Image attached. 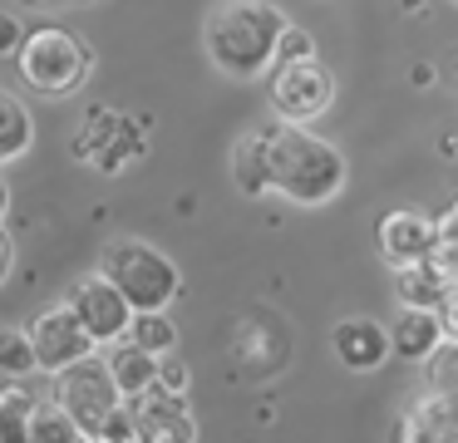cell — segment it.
<instances>
[{
	"instance_id": "6da1fadb",
	"label": "cell",
	"mask_w": 458,
	"mask_h": 443,
	"mask_svg": "<svg viewBox=\"0 0 458 443\" xmlns=\"http://www.w3.org/2000/svg\"><path fill=\"white\" fill-rule=\"evenodd\" d=\"M291 20L271 0H227L202 25V49L227 79H261L276 69V45Z\"/></svg>"
},
{
	"instance_id": "7a4b0ae2",
	"label": "cell",
	"mask_w": 458,
	"mask_h": 443,
	"mask_svg": "<svg viewBox=\"0 0 458 443\" xmlns=\"http://www.w3.org/2000/svg\"><path fill=\"white\" fill-rule=\"evenodd\" d=\"M345 187V153L310 133V124H276L271 143V192L296 207H326Z\"/></svg>"
},
{
	"instance_id": "3957f363",
	"label": "cell",
	"mask_w": 458,
	"mask_h": 443,
	"mask_svg": "<svg viewBox=\"0 0 458 443\" xmlns=\"http://www.w3.org/2000/svg\"><path fill=\"white\" fill-rule=\"evenodd\" d=\"M15 69H21V84L40 98H64L89 79L94 55L70 35V30H30V39L15 55Z\"/></svg>"
},
{
	"instance_id": "277c9868",
	"label": "cell",
	"mask_w": 458,
	"mask_h": 443,
	"mask_svg": "<svg viewBox=\"0 0 458 443\" xmlns=\"http://www.w3.org/2000/svg\"><path fill=\"white\" fill-rule=\"evenodd\" d=\"M99 271L129 295L133 311H168L173 295L182 291V271L148 242H114V246H104Z\"/></svg>"
},
{
	"instance_id": "5b68a950",
	"label": "cell",
	"mask_w": 458,
	"mask_h": 443,
	"mask_svg": "<svg viewBox=\"0 0 458 443\" xmlns=\"http://www.w3.org/2000/svg\"><path fill=\"white\" fill-rule=\"evenodd\" d=\"M55 399L74 413V423H80L89 439H99L104 423L129 404L119 389V379H114V370H109V360H99V354H89V360L70 364L64 374H55Z\"/></svg>"
},
{
	"instance_id": "8992f818",
	"label": "cell",
	"mask_w": 458,
	"mask_h": 443,
	"mask_svg": "<svg viewBox=\"0 0 458 443\" xmlns=\"http://www.w3.org/2000/svg\"><path fill=\"white\" fill-rule=\"evenodd\" d=\"M335 98V79L316 55L306 59H281L271 69V108L281 124H316Z\"/></svg>"
},
{
	"instance_id": "52a82bcc",
	"label": "cell",
	"mask_w": 458,
	"mask_h": 443,
	"mask_svg": "<svg viewBox=\"0 0 458 443\" xmlns=\"http://www.w3.org/2000/svg\"><path fill=\"white\" fill-rule=\"evenodd\" d=\"M139 153H143V128L129 114H114L104 104H94L84 114V128L74 133V158L94 163L99 173H123Z\"/></svg>"
},
{
	"instance_id": "ba28073f",
	"label": "cell",
	"mask_w": 458,
	"mask_h": 443,
	"mask_svg": "<svg viewBox=\"0 0 458 443\" xmlns=\"http://www.w3.org/2000/svg\"><path fill=\"white\" fill-rule=\"evenodd\" d=\"M64 301H70V311L80 315L84 330L94 335V345H119V340H129L133 315H139V311L129 305V295H123L104 271L80 276V281L64 291Z\"/></svg>"
},
{
	"instance_id": "9c48e42d",
	"label": "cell",
	"mask_w": 458,
	"mask_h": 443,
	"mask_svg": "<svg viewBox=\"0 0 458 443\" xmlns=\"http://www.w3.org/2000/svg\"><path fill=\"white\" fill-rule=\"evenodd\" d=\"M30 335H35V350H40V370L45 374H64L70 364L89 360V354L99 350L94 335L80 325V315L70 311V301L50 305V311L30 325Z\"/></svg>"
},
{
	"instance_id": "30bf717a",
	"label": "cell",
	"mask_w": 458,
	"mask_h": 443,
	"mask_svg": "<svg viewBox=\"0 0 458 443\" xmlns=\"http://www.w3.org/2000/svg\"><path fill=\"white\" fill-rule=\"evenodd\" d=\"M375 246L389 266H414V261H428L438 246V222L414 207H394V212L379 217L375 226Z\"/></svg>"
},
{
	"instance_id": "8fae6325",
	"label": "cell",
	"mask_w": 458,
	"mask_h": 443,
	"mask_svg": "<svg viewBox=\"0 0 458 443\" xmlns=\"http://www.w3.org/2000/svg\"><path fill=\"white\" fill-rule=\"evenodd\" d=\"M330 350H335V360L345 364V370L369 374L394 354V340H389V330L379 320H369V315H345V320H335V330H330Z\"/></svg>"
},
{
	"instance_id": "7c38bea8",
	"label": "cell",
	"mask_w": 458,
	"mask_h": 443,
	"mask_svg": "<svg viewBox=\"0 0 458 443\" xmlns=\"http://www.w3.org/2000/svg\"><path fill=\"white\" fill-rule=\"evenodd\" d=\"M133 419H139V433L148 443H198V423H192V409L182 394L148 389L143 399H133Z\"/></svg>"
},
{
	"instance_id": "4fadbf2b",
	"label": "cell",
	"mask_w": 458,
	"mask_h": 443,
	"mask_svg": "<svg viewBox=\"0 0 458 443\" xmlns=\"http://www.w3.org/2000/svg\"><path fill=\"white\" fill-rule=\"evenodd\" d=\"M389 443H458V399L428 394L414 409L399 413Z\"/></svg>"
},
{
	"instance_id": "5bb4252c",
	"label": "cell",
	"mask_w": 458,
	"mask_h": 443,
	"mask_svg": "<svg viewBox=\"0 0 458 443\" xmlns=\"http://www.w3.org/2000/svg\"><path fill=\"white\" fill-rule=\"evenodd\" d=\"M389 340H394V354H399V360L424 364L428 354H434L438 345L448 340L444 315H438V311H424V305H399L394 325H389Z\"/></svg>"
},
{
	"instance_id": "9a60e30c",
	"label": "cell",
	"mask_w": 458,
	"mask_h": 443,
	"mask_svg": "<svg viewBox=\"0 0 458 443\" xmlns=\"http://www.w3.org/2000/svg\"><path fill=\"white\" fill-rule=\"evenodd\" d=\"M271 143H276V124L271 128H251V133L237 138L232 148V177L247 197L271 192Z\"/></svg>"
},
{
	"instance_id": "2e32d148",
	"label": "cell",
	"mask_w": 458,
	"mask_h": 443,
	"mask_svg": "<svg viewBox=\"0 0 458 443\" xmlns=\"http://www.w3.org/2000/svg\"><path fill=\"white\" fill-rule=\"evenodd\" d=\"M109 370H114V379H119L123 399H143L148 389H158V354L133 345V340H119L109 350Z\"/></svg>"
},
{
	"instance_id": "e0dca14e",
	"label": "cell",
	"mask_w": 458,
	"mask_h": 443,
	"mask_svg": "<svg viewBox=\"0 0 458 443\" xmlns=\"http://www.w3.org/2000/svg\"><path fill=\"white\" fill-rule=\"evenodd\" d=\"M448 276L438 271L434 261H414V266H394V301L399 305H424V311H438L448 301Z\"/></svg>"
},
{
	"instance_id": "ac0fdd59",
	"label": "cell",
	"mask_w": 458,
	"mask_h": 443,
	"mask_svg": "<svg viewBox=\"0 0 458 443\" xmlns=\"http://www.w3.org/2000/svg\"><path fill=\"white\" fill-rule=\"evenodd\" d=\"M35 143V124H30V108L21 104L15 94L0 89V163H15L25 158Z\"/></svg>"
},
{
	"instance_id": "d6986e66",
	"label": "cell",
	"mask_w": 458,
	"mask_h": 443,
	"mask_svg": "<svg viewBox=\"0 0 458 443\" xmlns=\"http://www.w3.org/2000/svg\"><path fill=\"white\" fill-rule=\"evenodd\" d=\"M35 404L21 384H0V443H30V419H35Z\"/></svg>"
},
{
	"instance_id": "ffe728a7",
	"label": "cell",
	"mask_w": 458,
	"mask_h": 443,
	"mask_svg": "<svg viewBox=\"0 0 458 443\" xmlns=\"http://www.w3.org/2000/svg\"><path fill=\"white\" fill-rule=\"evenodd\" d=\"M30 370H40L35 335L21 330V325H0V374H5V379H25Z\"/></svg>"
},
{
	"instance_id": "44dd1931",
	"label": "cell",
	"mask_w": 458,
	"mask_h": 443,
	"mask_svg": "<svg viewBox=\"0 0 458 443\" xmlns=\"http://www.w3.org/2000/svg\"><path fill=\"white\" fill-rule=\"evenodd\" d=\"M84 429L74 423V413L64 409L60 399H45L35 404V419H30V443H80Z\"/></svg>"
},
{
	"instance_id": "7402d4cb",
	"label": "cell",
	"mask_w": 458,
	"mask_h": 443,
	"mask_svg": "<svg viewBox=\"0 0 458 443\" xmlns=\"http://www.w3.org/2000/svg\"><path fill=\"white\" fill-rule=\"evenodd\" d=\"M129 340L143 345V350H153V354H173L178 350V325H173L168 311H139L133 315Z\"/></svg>"
},
{
	"instance_id": "603a6c76",
	"label": "cell",
	"mask_w": 458,
	"mask_h": 443,
	"mask_svg": "<svg viewBox=\"0 0 458 443\" xmlns=\"http://www.w3.org/2000/svg\"><path fill=\"white\" fill-rule=\"evenodd\" d=\"M424 379H428V389H434V394L458 399V340H454V335H448V340L424 360Z\"/></svg>"
},
{
	"instance_id": "cb8c5ba5",
	"label": "cell",
	"mask_w": 458,
	"mask_h": 443,
	"mask_svg": "<svg viewBox=\"0 0 458 443\" xmlns=\"http://www.w3.org/2000/svg\"><path fill=\"white\" fill-rule=\"evenodd\" d=\"M434 222H438V246H434V256H428V261H434L448 281H458V202L444 207Z\"/></svg>"
},
{
	"instance_id": "d4e9b609",
	"label": "cell",
	"mask_w": 458,
	"mask_h": 443,
	"mask_svg": "<svg viewBox=\"0 0 458 443\" xmlns=\"http://www.w3.org/2000/svg\"><path fill=\"white\" fill-rule=\"evenodd\" d=\"M30 39V30H25V20L15 15V10H0V55L15 59L21 55V45Z\"/></svg>"
},
{
	"instance_id": "484cf974",
	"label": "cell",
	"mask_w": 458,
	"mask_h": 443,
	"mask_svg": "<svg viewBox=\"0 0 458 443\" xmlns=\"http://www.w3.org/2000/svg\"><path fill=\"white\" fill-rule=\"evenodd\" d=\"M158 384L168 394H182V399H188V364L178 360V350L173 354H158Z\"/></svg>"
},
{
	"instance_id": "4316f807",
	"label": "cell",
	"mask_w": 458,
	"mask_h": 443,
	"mask_svg": "<svg viewBox=\"0 0 458 443\" xmlns=\"http://www.w3.org/2000/svg\"><path fill=\"white\" fill-rule=\"evenodd\" d=\"M306 55H316V39L301 25H286V35H281V45H276V64L281 59H306Z\"/></svg>"
},
{
	"instance_id": "83f0119b",
	"label": "cell",
	"mask_w": 458,
	"mask_h": 443,
	"mask_svg": "<svg viewBox=\"0 0 458 443\" xmlns=\"http://www.w3.org/2000/svg\"><path fill=\"white\" fill-rule=\"evenodd\" d=\"M438 315H444V330H448V335H454V340H458V281L448 285V301L438 305Z\"/></svg>"
},
{
	"instance_id": "f1b7e54d",
	"label": "cell",
	"mask_w": 458,
	"mask_h": 443,
	"mask_svg": "<svg viewBox=\"0 0 458 443\" xmlns=\"http://www.w3.org/2000/svg\"><path fill=\"white\" fill-rule=\"evenodd\" d=\"M11 261H15V246H11V236H5V226H0V281L11 276Z\"/></svg>"
},
{
	"instance_id": "f546056e",
	"label": "cell",
	"mask_w": 458,
	"mask_h": 443,
	"mask_svg": "<svg viewBox=\"0 0 458 443\" xmlns=\"http://www.w3.org/2000/svg\"><path fill=\"white\" fill-rule=\"evenodd\" d=\"M438 153H444V158H458V133H444V138H438Z\"/></svg>"
},
{
	"instance_id": "4dcf8cb0",
	"label": "cell",
	"mask_w": 458,
	"mask_h": 443,
	"mask_svg": "<svg viewBox=\"0 0 458 443\" xmlns=\"http://www.w3.org/2000/svg\"><path fill=\"white\" fill-rule=\"evenodd\" d=\"M414 84H434V64H414Z\"/></svg>"
},
{
	"instance_id": "1f68e13d",
	"label": "cell",
	"mask_w": 458,
	"mask_h": 443,
	"mask_svg": "<svg viewBox=\"0 0 458 443\" xmlns=\"http://www.w3.org/2000/svg\"><path fill=\"white\" fill-rule=\"evenodd\" d=\"M5 212H11V187H5V177H0V222H5Z\"/></svg>"
},
{
	"instance_id": "d6a6232c",
	"label": "cell",
	"mask_w": 458,
	"mask_h": 443,
	"mask_svg": "<svg viewBox=\"0 0 458 443\" xmlns=\"http://www.w3.org/2000/svg\"><path fill=\"white\" fill-rule=\"evenodd\" d=\"M448 89H454V98H458V59L448 64Z\"/></svg>"
},
{
	"instance_id": "836d02e7",
	"label": "cell",
	"mask_w": 458,
	"mask_h": 443,
	"mask_svg": "<svg viewBox=\"0 0 458 443\" xmlns=\"http://www.w3.org/2000/svg\"><path fill=\"white\" fill-rule=\"evenodd\" d=\"M30 5H74V0H30Z\"/></svg>"
},
{
	"instance_id": "e575fe53",
	"label": "cell",
	"mask_w": 458,
	"mask_h": 443,
	"mask_svg": "<svg viewBox=\"0 0 458 443\" xmlns=\"http://www.w3.org/2000/svg\"><path fill=\"white\" fill-rule=\"evenodd\" d=\"M80 443H99V439H89V433H84V439H80Z\"/></svg>"
},
{
	"instance_id": "d590c367",
	"label": "cell",
	"mask_w": 458,
	"mask_h": 443,
	"mask_svg": "<svg viewBox=\"0 0 458 443\" xmlns=\"http://www.w3.org/2000/svg\"><path fill=\"white\" fill-rule=\"evenodd\" d=\"M448 5H458V0H448Z\"/></svg>"
},
{
	"instance_id": "8d00e7d4",
	"label": "cell",
	"mask_w": 458,
	"mask_h": 443,
	"mask_svg": "<svg viewBox=\"0 0 458 443\" xmlns=\"http://www.w3.org/2000/svg\"><path fill=\"white\" fill-rule=\"evenodd\" d=\"M139 443H148V439H139Z\"/></svg>"
}]
</instances>
